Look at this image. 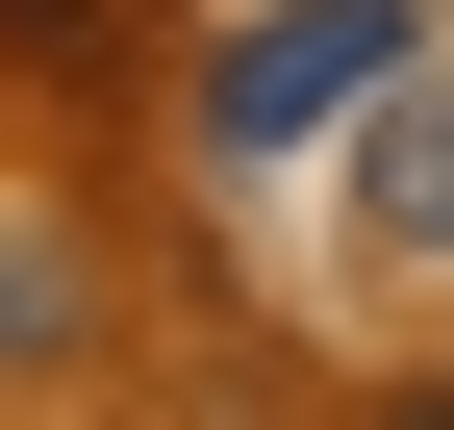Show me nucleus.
I'll return each instance as SVG.
<instances>
[{"mask_svg": "<svg viewBox=\"0 0 454 430\" xmlns=\"http://www.w3.org/2000/svg\"><path fill=\"white\" fill-rule=\"evenodd\" d=\"M429 26H454V0H429Z\"/></svg>", "mask_w": 454, "mask_h": 430, "instance_id": "39448f33", "label": "nucleus"}, {"mask_svg": "<svg viewBox=\"0 0 454 430\" xmlns=\"http://www.w3.org/2000/svg\"><path fill=\"white\" fill-rule=\"evenodd\" d=\"M379 430H454V380H404V405H379Z\"/></svg>", "mask_w": 454, "mask_h": 430, "instance_id": "20e7f679", "label": "nucleus"}, {"mask_svg": "<svg viewBox=\"0 0 454 430\" xmlns=\"http://www.w3.org/2000/svg\"><path fill=\"white\" fill-rule=\"evenodd\" d=\"M51 354H76V228L0 203V380H51Z\"/></svg>", "mask_w": 454, "mask_h": 430, "instance_id": "7ed1b4c3", "label": "nucleus"}, {"mask_svg": "<svg viewBox=\"0 0 454 430\" xmlns=\"http://www.w3.org/2000/svg\"><path fill=\"white\" fill-rule=\"evenodd\" d=\"M354 203L404 253H454V76H379V127H354Z\"/></svg>", "mask_w": 454, "mask_h": 430, "instance_id": "f03ea898", "label": "nucleus"}, {"mask_svg": "<svg viewBox=\"0 0 454 430\" xmlns=\"http://www.w3.org/2000/svg\"><path fill=\"white\" fill-rule=\"evenodd\" d=\"M404 26H429V0H253V26L202 51V152H227V178H278V152L379 127V76H404Z\"/></svg>", "mask_w": 454, "mask_h": 430, "instance_id": "f257e3e1", "label": "nucleus"}]
</instances>
